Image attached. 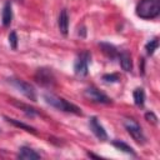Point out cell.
<instances>
[{
	"label": "cell",
	"instance_id": "ba28073f",
	"mask_svg": "<svg viewBox=\"0 0 160 160\" xmlns=\"http://www.w3.org/2000/svg\"><path fill=\"white\" fill-rule=\"evenodd\" d=\"M89 126H90V130L92 131V134L101 141H105L108 140V134H106V130L104 129V126L100 124L99 119L96 116H91L89 119Z\"/></svg>",
	"mask_w": 160,
	"mask_h": 160
},
{
	"label": "cell",
	"instance_id": "603a6c76",
	"mask_svg": "<svg viewBox=\"0 0 160 160\" xmlns=\"http://www.w3.org/2000/svg\"><path fill=\"white\" fill-rule=\"evenodd\" d=\"M88 155H89L90 158H100L99 155H95V154H92V152H88Z\"/></svg>",
	"mask_w": 160,
	"mask_h": 160
},
{
	"label": "cell",
	"instance_id": "7a4b0ae2",
	"mask_svg": "<svg viewBox=\"0 0 160 160\" xmlns=\"http://www.w3.org/2000/svg\"><path fill=\"white\" fill-rule=\"evenodd\" d=\"M160 14V0H140L136 6V15L141 19H155Z\"/></svg>",
	"mask_w": 160,
	"mask_h": 160
},
{
	"label": "cell",
	"instance_id": "8992f818",
	"mask_svg": "<svg viewBox=\"0 0 160 160\" xmlns=\"http://www.w3.org/2000/svg\"><path fill=\"white\" fill-rule=\"evenodd\" d=\"M35 80L38 84H40L41 86H52L55 84V76L52 74V71L50 69H38L36 74H35Z\"/></svg>",
	"mask_w": 160,
	"mask_h": 160
},
{
	"label": "cell",
	"instance_id": "5b68a950",
	"mask_svg": "<svg viewBox=\"0 0 160 160\" xmlns=\"http://www.w3.org/2000/svg\"><path fill=\"white\" fill-rule=\"evenodd\" d=\"M124 126H125L128 134H129L138 144H141V145L145 144L146 138H145V135H144V132H142V129H141V126L139 125V122H136V121L132 120V119H126V120L124 121Z\"/></svg>",
	"mask_w": 160,
	"mask_h": 160
},
{
	"label": "cell",
	"instance_id": "277c9868",
	"mask_svg": "<svg viewBox=\"0 0 160 160\" xmlns=\"http://www.w3.org/2000/svg\"><path fill=\"white\" fill-rule=\"evenodd\" d=\"M90 59H91V54L89 51H82L78 55L75 62H74V72L80 76L84 78L88 75L89 72V64H90Z\"/></svg>",
	"mask_w": 160,
	"mask_h": 160
},
{
	"label": "cell",
	"instance_id": "8fae6325",
	"mask_svg": "<svg viewBox=\"0 0 160 160\" xmlns=\"http://www.w3.org/2000/svg\"><path fill=\"white\" fill-rule=\"evenodd\" d=\"M99 46H100V49H101V51L109 58V59H116L118 56H119V51H118V49L112 45V44H110V42H100L99 44Z\"/></svg>",
	"mask_w": 160,
	"mask_h": 160
},
{
	"label": "cell",
	"instance_id": "9a60e30c",
	"mask_svg": "<svg viewBox=\"0 0 160 160\" xmlns=\"http://www.w3.org/2000/svg\"><path fill=\"white\" fill-rule=\"evenodd\" d=\"M111 144H112L118 150H120V151H122V152H125V154H129V155H132V156L136 155L135 151H134V149H132L130 145H128L125 141H122V140H112Z\"/></svg>",
	"mask_w": 160,
	"mask_h": 160
},
{
	"label": "cell",
	"instance_id": "44dd1931",
	"mask_svg": "<svg viewBox=\"0 0 160 160\" xmlns=\"http://www.w3.org/2000/svg\"><path fill=\"white\" fill-rule=\"evenodd\" d=\"M145 119H146L149 122H151V124H158V116H156L152 111L145 112Z\"/></svg>",
	"mask_w": 160,
	"mask_h": 160
},
{
	"label": "cell",
	"instance_id": "7402d4cb",
	"mask_svg": "<svg viewBox=\"0 0 160 160\" xmlns=\"http://www.w3.org/2000/svg\"><path fill=\"white\" fill-rule=\"evenodd\" d=\"M78 32H79V35H81V36L84 38V36H85V34H86V31H85V28H84V26H81V30L79 29V31H78Z\"/></svg>",
	"mask_w": 160,
	"mask_h": 160
},
{
	"label": "cell",
	"instance_id": "2e32d148",
	"mask_svg": "<svg viewBox=\"0 0 160 160\" xmlns=\"http://www.w3.org/2000/svg\"><path fill=\"white\" fill-rule=\"evenodd\" d=\"M4 118H5V120H6L8 122L12 124L14 126L20 128V129H22V130H25V131H28V132L36 134V130H35L32 126H30V125H28V124H25V122H21V121H19V120H16V119H12V118H8V116H4Z\"/></svg>",
	"mask_w": 160,
	"mask_h": 160
},
{
	"label": "cell",
	"instance_id": "4fadbf2b",
	"mask_svg": "<svg viewBox=\"0 0 160 160\" xmlns=\"http://www.w3.org/2000/svg\"><path fill=\"white\" fill-rule=\"evenodd\" d=\"M119 60H120V66L122 68V70L125 71H131L132 70V60H131V56L129 52L126 51H122L119 54Z\"/></svg>",
	"mask_w": 160,
	"mask_h": 160
},
{
	"label": "cell",
	"instance_id": "9c48e42d",
	"mask_svg": "<svg viewBox=\"0 0 160 160\" xmlns=\"http://www.w3.org/2000/svg\"><path fill=\"white\" fill-rule=\"evenodd\" d=\"M18 159L21 160H34V159H40V154L32 150L31 148L28 146H21L18 152Z\"/></svg>",
	"mask_w": 160,
	"mask_h": 160
},
{
	"label": "cell",
	"instance_id": "30bf717a",
	"mask_svg": "<svg viewBox=\"0 0 160 160\" xmlns=\"http://www.w3.org/2000/svg\"><path fill=\"white\" fill-rule=\"evenodd\" d=\"M58 26H59V30L62 35H66L68 31H69V15H68V11L66 9H62L59 14V18H58Z\"/></svg>",
	"mask_w": 160,
	"mask_h": 160
},
{
	"label": "cell",
	"instance_id": "ffe728a7",
	"mask_svg": "<svg viewBox=\"0 0 160 160\" xmlns=\"http://www.w3.org/2000/svg\"><path fill=\"white\" fill-rule=\"evenodd\" d=\"M102 80L105 82H118L120 80V76L118 74H105L102 75Z\"/></svg>",
	"mask_w": 160,
	"mask_h": 160
},
{
	"label": "cell",
	"instance_id": "ac0fdd59",
	"mask_svg": "<svg viewBox=\"0 0 160 160\" xmlns=\"http://www.w3.org/2000/svg\"><path fill=\"white\" fill-rule=\"evenodd\" d=\"M158 48H159V39L158 38L151 39V40H149L145 44V50H146V54L148 55H152Z\"/></svg>",
	"mask_w": 160,
	"mask_h": 160
},
{
	"label": "cell",
	"instance_id": "e0dca14e",
	"mask_svg": "<svg viewBox=\"0 0 160 160\" xmlns=\"http://www.w3.org/2000/svg\"><path fill=\"white\" fill-rule=\"evenodd\" d=\"M132 98H134V102L136 106H142L145 102V91L142 88H136L132 92Z\"/></svg>",
	"mask_w": 160,
	"mask_h": 160
},
{
	"label": "cell",
	"instance_id": "52a82bcc",
	"mask_svg": "<svg viewBox=\"0 0 160 160\" xmlns=\"http://www.w3.org/2000/svg\"><path fill=\"white\" fill-rule=\"evenodd\" d=\"M85 96L88 99H90L91 101L94 102H99V104H111V99L104 94L102 91H100L99 89L94 88V86H90V88H86L85 89Z\"/></svg>",
	"mask_w": 160,
	"mask_h": 160
},
{
	"label": "cell",
	"instance_id": "7c38bea8",
	"mask_svg": "<svg viewBox=\"0 0 160 160\" xmlns=\"http://www.w3.org/2000/svg\"><path fill=\"white\" fill-rule=\"evenodd\" d=\"M12 20V9H11V2L8 1L5 2L4 8H2V12H1V21L4 26H9L11 24Z\"/></svg>",
	"mask_w": 160,
	"mask_h": 160
},
{
	"label": "cell",
	"instance_id": "5bb4252c",
	"mask_svg": "<svg viewBox=\"0 0 160 160\" xmlns=\"http://www.w3.org/2000/svg\"><path fill=\"white\" fill-rule=\"evenodd\" d=\"M16 108H19L20 110H22L28 116H30V118H34V116H36L39 112H38V110L36 109H34V108H31L30 105H28V104H25V102H19V101H15V100H12L11 101Z\"/></svg>",
	"mask_w": 160,
	"mask_h": 160
},
{
	"label": "cell",
	"instance_id": "6da1fadb",
	"mask_svg": "<svg viewBox=\"0 0 160 160\" xmlns=\"http://www.w3.org/2000/svg\"><path fill=\"white\" fill-rule=\"evenodd\" d=\"M44 100L48 105L58 109V110H61V111H66V112H71V114H75V115H81V109L79 106H76L75 104L65 100L64 98H60L58 95H54V94H45L44 95Z\"/></svg>",
	"mask_w": 160,
	"mask_h": 160
},
{
	"label": "cell",
	"instance_id": "d6986e66",
	"mask_svg": "<svg viewBox=\"0 0 160 160\" xmlns=\"http://www.w3.org/2000/svg\"><path fill=\"white\" fill-rule=\"evenodd\" d=\"M9 45H10V48L11 49H14V50H16V48H18V35H16V32L15 31H11L10 34H9Z\"/></svg>",
	"mask_w": 160,
	"mask_h": 160
},
{
	"label": "cell",
	"instance_id": "3957f363",
	"mask_svg": "<svg viewBox=\"0 0 160 160\" xmlns=\"http://www.w3.org/2000/svg\"><path fill=\"white\" fill-rule=\"evenodd\" d=\"M9 82L19 92H21L25 98H28L31 101H36V91H35V89H34L32 85H30L29 82H26V81H24L21 79H16V78H10L9 79Z\"/></svg>",
	"mask_w": 160,
	"mask_h": 160
}]
</instances>
